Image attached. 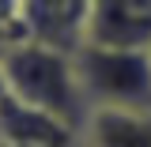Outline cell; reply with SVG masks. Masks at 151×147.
<instances>
[{"label":"cell","mask_w":151,"mask_h":147,"mask_svg":"<svg viewBox=\"0 0 151 147\" xmlns=\"http://www.w3.org/2000/svg\"><path fill=\"white\" fill-rule=\"evenodd\" d=\"M0 64H4V75H8L12 98L53 113L60 121H68L72 128L87 125L91 106H87L79 75H76V53H64L57 45L27 38L0 57Z\"/></svg>","instance_id":"obj_1"},{"label":"cell","mask_w":151,"mask_h":147,"mask_svg":"<svg viewBox=\"0 0 151 147\" xmlns=\"http://www.w3.org/2000/svg\"><path fill=\"white\" fill-rule=\"evenodd\" d=\"M76 75L91 110H151V53L147 49H76Z\"/></svg>","instance_id":"obj_2"},{"label":"cell","mask_w":151,"mask_h":147,"mask_svg":"<svg viewBox=\"0 0 151 147\" xmlns=\"http://www.w3.org/2000/svg\"><path fill=\"white\" fill-rule=\"evenodd\" d=\"M19 15L30 42H45L64 53L87 45L91 0H19Z\"/></svg>","instance_id":"obj_3"},{"label":"cell","mask_w":151,"mask_h":147,"mask_svg":"<svg viewBox=\"0 0 151 147\" xmlns=\"http://www.w3.org/2000/svg\"><path fill=\"white\" fill-rule=\"evenodd\" d=\"M87 45L151 49V0H91Z\"/></svg>","instance_id":"obj_4"},{"label":"cell","mask_w":151,"mask_h":147,"mask_svg":"<svg viewBox=\"0 0 151 147\" xmlns=\"http://www.w3.org/2000/svg\"><path fill=\"white\" fill-rule=\"evenodd\" d=\"M79 147H151V110H91Z\"/></svg>","instance_id":"obj_5"},{"label":"cell","mask_w":151,"mask_h":147,"mask_svg":"<svg viewBox=\"0 0 151 147\" xmlns=\"http://www.w3.org/2000/svg\"><path fill=\"white\" fill-rule=\"evenodd\" d=\"M19 42H27V27L19 15V0H0V57L15 49Z\"/></svg>","instance_id":"obj_6"},{"label":"cell","mask_w":151,"mask_h":147,"mask_svg":"<svg viewBox=\"0 0 151 147\" xmlns=\"http://www.w3.org/2000/svg\"><path fill=\"white\" fill-rule=\"evenodd\" d=\"M12 98V91H8V75H4V64H0V106Z\"/></svg>","instance_id":"obj_7"},{"label":"cell","mask_w":151,"mask_h":147,"mask_svg":"<svg viewBox=\"0 0 151 147\" xmlns=\"http://www.w3.org/2000/svg\"><path fill=\"white\" fill-rule=\"evenodd\" d=\"M0 147H4V143H0Z\"/></svg>","instance_id":"obj_8"},{"label":"cell","mask_w":151,"mask_h":147,"mask_svg":"<svg viewBox=\"0 0 151 147\" xmlns=\"http://www.w3.org/2000/svg\"><path fill=\"white\" fill-rule=\"evenodd\" d=\"M147 53H151V49H147Z\"/></svg>","instance_id":"obj_9"}]
</instances>
